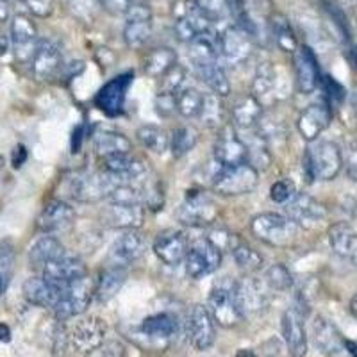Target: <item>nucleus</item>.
<instances>
[{
  "label": "nucleus",
  "instance_id": "obj_44",
  "mask_svg": "<svg viewBox=\"0 0 357 357\" xmlns=\"http://www.w3.org/2000/svg\"><path fill=\"white\" fill-rule=\"evenodd\" d=\"M232 257H234V263L241 268V270H247V272H256L263 266V256L259 252L254 250V248L248 247L245 241H238L232 248Z\"/></svg>",
  "mask_w": 357,
  "mask_h": 357
},
{
  "label": "nucleus",
  "instance_id": "obj_22",
  "mask_svg": "<svg viewBox=\"0 0 357 357\" xmlns=\"http://www.w3.org/2000/svg\"><path fill=\"white\" fill-rule=\"evenodd\" d=\"M100 218L111 229L136 231L143 225L145 211H143L142 204H109L100 213Z\"/></svg>",
  "mask_w": 357,
  "mask_h": 357
},
{
  "label": "nucleus",
  "instance_id": "obj_57",
  "mask_svg": "<svg viewBox=\"0 0 357 357\" xmlns=\"http://www.w3.org/2000/svg\"><path fill=\"white\" fill-rule=\"evenodd\" d=\"M155 107H158V111L162 116H170L174 111H177V107H175V95L158 93V97H155Z\"/></svg>",
  "mask_w": 357,
  "mask_h": 357
},
{
  "label": "nucleus",
  "instance_id": "obj_54",
  "mask_svg": "<svg viewBox=\"0 0 357 357\" xmlns=\"http://www.w3.org/2000/svg\"><path fill=\"white\" fill-rule=\"evenodd\" d=\"M138 0H100L102 8H106L111 15H127Z\"/></svg>",
  "mask_w": 357,
  "mask_h": 357
},
{
  "label": "nucleus",
  "instance_id": "obj_42",
  "mask_svg": "<svg viewBox=\"0 0 357 357\" xmlns=\"http://www.w3.org/2000/svg\"><path fill=\"white\" fill-rule=\"evenodd\" d=\"M204 97H206V95L195 88H188L183 89V91H178V93L175 95V107H177V113L181 114V116L188 118V120H191V118H199L204 106Z\"/></svg>",
  "mask_w": 357,
  "mask_h": 357
},
{
  "label": "nucleus",
  "instance_id": "obj_46",
  "mask_svg": "<svg viewBox=\"0 0 357 357\" xmlns=\"http://www.w3.org/2000/svg\"><path fill=\"white\" fill-rule=\"evenodd\" d=\"M272 34L277 40V43H279L280 49L284 50V52H295L296 50L295 34H293L291 25H289V22L286 20L284 17L275 15V17L272 18Z\"/></svg>",
  "mask_w": 357,
  "mask_h": 357
},
{
  "label": "nucleus",
  "instance_id": "obj_32",
  "mask_svg": "<svg viewBox=\"0 0 357 357\" xmlns=\"http://www.w3.org/2000/svg\"><path fill=\"white\" fill-rule=\"evenodd\" d=\"M277 91V72L272 63H261L256 70V77L252 81V95L259 104H272Z\"/></svg>",
  "mask_w": 357,
  "mask_h": 357
},
{
  "label": "nucleus",
  "instance_id": "obj_4",
  "mask_svg": "<svg viewBox=\"0 0 357 357\" xmlns=\"http://www.w3.org/2000/svg\"><path fill=\"white\" fill-rule=\"evenodd\" d=\"M259 183V174L248 162L234 165V167H222V170L213 177V191L225 197L247 195L256 190Z\"/></svg>",
  "mask_w": 357,
  "mask_h": 357
},
{
  "label": "nucleus",
  "instance_id": "obj_56",
  "mask_svg": "<svg viewBox=\"0 0 357 357\" xmlns=\"http://www.w3.org/2000/svg\"><path fill=\"white\" fill-rule=\"evenodd\" d=\"M22 2L36 17H49L50 11H52V0H22Z\"/></svg>",
  "mask_w": 357,
  "mask_h": 357
},
{
  "label": "nucleus",
  "instance_id": "obj_51",
  "mask_svg": "<svg viewBox=\"0 0 357 357\" xmlns=\"http://www.w3.org/2000/svg\"><path fill=\"white\" fill-rule=\"evenodd\" d=\"M296 195V188L289 178H279L270 188V199L277 204H288Z\"/></svg>",
  "mask_w": 357,
  "mask_h": 357
},
{
  "label": "nucleus",
  "instance_id": "obj_50",
  "mask_svg": "<svg viewBox=\"0 0 357 357\" xmlns=\"http://www.w3.org/2000/svg\"><path fill=\"white\" fill-rule=\"evenodd\" d=\"M222 102H220L218 95L211 93L204 97V106L200 111V120H202L206 126H216L222 120Z\"/></svg>",
  "mask_w": 357,
  "mask_h": 357
},
{
  "label": "nucleus",
  "instance_id": "obj_7",
  "mask_svg": "<svg viewBox=\"0 0 357 357\" xmlns=\"http://www.w3.org/2000/svg\"><path fill=\"white\" fill-rule=\"evenodd\" d=\"M184 263H186V273L191 279H202L218 270L222 264V250L207 238H200L188 247Z\"/></svg>",
  "mask_w": 357,
  "mask_h": 357
},
{
  "label": "nucleus",
  "instance_id": "obj_34",
  "mask_svg": "<svg viewBox=\"0 0 357 357\" xmlns=\"http://www.w3.org/2000/svg\"><path fill=\"white\" fill-rule=\"evenodd\" d=\"M93 149L95 154L100 159H104L114 154H127V152L132 151V143H130V139L127 138L126 134L106 130V132L95 134Z\"/></svg>",
  "mask_w": 357,
  "mask_h": 357
},
{
  "label": "nucleus",
  "instance_id": "obj_16",
  "mask_svg": "<svg viewBox=\"0 0 357 357\" xmlns=\"http://www.w3.org/2000/svg\"><path fill=\"white\" fill-rule=\"evenodd\" d=\"M280 329L289 354L293 357H304L307 354V334H305L304 312L298 305H291L288 311H284Z\"/></svg>",
  "mask_w": 357,
  "mask_h": 357
},
{
  "label": "nucleus",
  "instance_id": "obj_3",
  "mask_svg": "<svg viewBox=\"0 0 357 357\" xmlns=\"http://www.w3.org/2000/svg\"><path fill=\"white\" fill-rule=\"evenodd\" d=\"M343 168V154L334 142L312 143L305 152V172L309 181H333Z\"/></svg>",
  "mask_w": 357,
  "mask_h": 357
},
{
  "label": "nucleus",
  "instance_id": "obj_58",
  "mask_svg": "<svg viewBox=\"0 0 357 357\" xmlns=\"http://www.w3.org/2000/svg\"><path fill=\"white\" fill-rule=\"evenodd\" d=\"M100 349H102V357H126L123 347L120 345V343H116V341L104 343Z\"/></svg>",
  "mask_w": 357,
  "mask_h": 357
},
{
  "label": "nucleus",
  "instance_id": "obj_49",
  "mask_svg": "<svg viewBox=\"0 0 357 357\" xmlns=\"http://www.w3.org/2000/svg\"><path fill=\"white\" fill-rule=\"evenodd\" d=\"M109 204H142L143 190L130 183H120L107 197Z\"/></svg>",
  "mask_w": 357,
  "mask_h": 357
},
{
  "label": "nucleus",
  "instance_id": "obj_12",
  "mask_svg": "<svg viewBox=\"0 0 357 357\" xmlns=\"http://www.w3.org/2000/svg\"><path fill=\"white\" fill-rule=\"evenodd\" d=\"M218 218V207L204 193H193L178 209V222L190 227H209Z\"/></svg>",
  "mask_w": 357,
  "mask_h": 357
},
{
  "label": "nucleus",
  "instance_id": "obj_23",
  "mask_svg": "<svg viewBox=\"0 0 357 357\" xmlns=\"http://www.w3.org/2000/svg\"><path fill=\"white\" fill-rule=\"evenodd\" d=\"M215 159L222 167H234L247 162V146L231 126H225L215 145Z\"/></svg>",
  "mask_w": 357,
  "mask_h": 357
},
{
  "label": "nucleus",
  "instance_id": "obj_15",
  "mask_svg": "<svg viewBox=\"0 0 357 357\" xmlns=\"http://www.w3.org/2000/svg\"><path fill=\"white\" fill-rule=\"evenodd\" d=\"M207 309L211 312L213 320L218 321L222 327H234L243 320L240 309L236 305L232 288H227V286H215L209 291Z\"/></svg>",
  "mask_w": 357,
  "mask_h": 357
},
{
  "label": "nucleus",
  "instance_id": "obj_35",
  "mask_svg": "<svg viewBox=\"0 0 357 357\" xmlns=\"http://www.w3.org/2000/svg\"><path fill=\"white\" fill-rule=\"evenodd\" d=\"M329 241L333 250L341 257H354L357 250V232L352 225L345 222H337L331 225Z\"/></svg>",
  "mask_w": 357,
  "mask_h": 357
},
{
  "label": "nucleus",
  "instance_id": "obj_43",
  "mask_svg": "<svg viewBox=\"0 0 357 357\" xmlns=\"http://www.w3.org/2000/svg\"><path fill=\"white\" fill-rule=\"evenodd\" d=\"M197 142H199V132L193 127L183 126L175 129L170 136V149L175 158H181V155H186L188 152L193 151Z\"/></svg>",
  "mask_w": 357,
  "mask_h": 357
},
{
  "label": "nucleus",
  "instance_id": "obj_21",
  "mask_svg": "<svg viewBox=\"0 0 357 357\" xmlns=\"http://www.w3.org/2000/svg\"><path fill=\"white\" fill-rule=\"evenodd\" d=\"M13 45V50L17 54L20 61H31L34 50L38 45V31L34 22L25 15H17L13 17L11 22V36H9Z\"/></svg>",
  "mask_w": 357,
  "mask_h": 357
},
{
  "label": "nucleus",
  "instance_id": "obj_6",
  "mask_svg": "<svg viewBox=\"0 0 357 357\" xmlns=\"http://www.w3.org/2000/svg\"><path fill=\"white\" fill-rule=\"evenodd\" d=\"M218 49L223 65L240 66L250 59L254 40L247 31L232 24L218 34Z\"/></svg>",
  "mask_w": 357,
  "mask_h": 357
},
{
  "label": "nucleus",
  "instance_id": "obj_37",
  "mask_svg": "<svg viewBox=\"0 0 357 357\" xmlns=\"http://www.w3.org/2000/svg\"><path fill=\"white\" fill-rule=\"evenodd\" d=\"M65 254V248L54 236H43L36 243L33 245L31 252H29V261L36 270H43V266L50 261L57 259L59 256Z\"/></svg>",
  "mask_w": 357,
  "mask_h": 357
},
{
  "label": "nucleus",
  "instance_id": "obj_20",
  "mask_svg": "<svg viewBox=\"0 0 357 357\" xmlns=\"http://www.w3.org/2000/svg\"><path fill=\"white\" fill-rule=\"evenodd\" d=\"M286 213H288V218H291L298 227L304 229L317 227L325 218V207L307 193H296L286 204Z\"/></svg>",
  "mask_w": 357,
  "mask_h": 357
},
{
  "label": "nucleus",
  "instance_id": "obj_30",
  "mask_svg": "<svg viewBox=\"0 0 357 357\" xmlns=\"http://www.w3.org/2000/svg\"><path fill=\"white\" fill-rule=\"evenodd\" d=\"M143 336L154 341H170L178 333V320L172 312H158L145 318L139 325Z\"/></svg>",
  "mask_w": 357,
  "mask_h": 357
},
{
  "label": "nucleus",
  "instance_id": "obj_9",
  "mask_svg": "<svg viewBox=\"0 0 357 357\" xmlns=\"http://www.w3.org/2000/svg\"><path fill=\"white\" fill-rule=\"evenodd\" d=\"M132 72L120 73L109 82L102 86L93 97V104L97 109L107 116H118L123 111V104H126L127 91H129L130 84H132Z\"/></svg>",
  "mask_w": 357,
  "mask_h": 357
},
{
  "label": "nucleus",
  "instance_id": "obj_1",
  "mask_svg": "<svg viewBox=\"0 0 357 357\" xmlns=\"http://www.w3.org/2000/svg\"><path fill=\"white\" fill-rule=\"evenodd\" d=\"M123 183L122 178L113 174L104 172H81L73 174L68 178V191L70 197L77 202L93 204L102 199H107L111 191Z\"/></svg>",
  "mask_w": 357,
  "mask_h": 357
},
{
  "label": "nucleus",
  "instance_id": "obj_19",
  "mask_svg": "<svg viewBox=\"0 0 357 357\" xmlns=\"http://www.w3.org/2000/svg\"><path fill=\"white\" fill-rule=\"evenodd\" d=\"M31 65H33V73L38 81H50L56 77L63 66L61 50L50 40H40L31 57Z\"/></svg>",
  "mask_w": 357,
  "mask_h": 357
},
{
  "label": "nucleus",
  "instance_id": "obj_27",
  "mask_svg": "<svg viewBox=\"0 0 357 357\" xmlns=\"http://www.w3.org/2000/svg\"><path fill=\"white\" fill-rule=\"evenodd\" d=\"M73 220H75V209L68 202L52 200L43 207L36 225L41 232H56L72 225Z\"/></svg>",
  "mask_w": 357,
  "mask_h": 357
},
{
  "label": "nucleus",
  "instance_id": "obj_61",
  "mask_svg": "<svg viewBox=\"0 0 357 357\" xmlns=\"http://www.w3.org/2000/svg\"><path fill=\"white\" fill-rule=\"evenodd\" d=\"M236 357H256V354L252 352L250 349H241V350H238Z\"/></svg>",
  "mask_w": 357,
  "mask_h": 357
},
{
  "label": "nucleus",
  "instance_id": "obj_38",
  "mask_svg": "<svg viewBox=\"0 0 357 357\" xmlns=\"http://www.w3.org/2000/svg\"><path fill=\"white\" fill-rule=\"evenodd\" d=\"M199 6L202 9L204 17L211 24L213 31L220 34L223 29H227L231 24V9H229L227 0H199Z\"/></svg>",
  "mask_w": 357,
  "mask_h": 357
},
{
  "label": "nucleus",
  "instance_id": "obj_28",
  "mask_svg": "<svg viewBox=\"0 0 357 357\" xmlns=\"http://www.w3.org/2000/svg\"><path fill=\"white\" fill-rule=\"evenodd\" d=\"M102 165H104V170L107 174H113L116 177H120L123 183H132V181H138L143 175L146 174V162L139 158H134L130 152L127 154H114L109 158L102 159Z\"/></svg>",
  "mask_w": 357,
  "mask_h": 357
},
{
  "label": "nucleus",
  "instance_id": "obj_18",
  "mask_svg": "<svg viewBox=\"0 0 357 357\" xmlns=\"http://www.w3.org/2000/svg\"><path fill=\"white\" fill-rule=\"evenodd\" d=\"M293 65H295V81L298 91L305 95L312 93L321 81L317 56L312 54V50L309 47L302 45V47H298L295 50Z\"/></svg>",
  "mask_w": 357,
  "mask_h": 357
},
{
  "label": "nucleus",
  "instance_id": "obj_29",
  "mask_svg": "<svg viewBox=\"0 0 357 357\" xmlns=\"http://www.w3.org/2000/svg\"><path fill=\"white\" fill-rule=\"evenodd\" d=\"M143 238L136 231H126L111 248L109 261L111 266H127V264L134 263L143 254Z\"/></svg>",
  "mask_w": 357,
  "mask_h": 357
},
{
  "label": "nucleus",
  "instance_id": "obj_64",
  "mask_svg": "<svg viewBox=\"0 0 357 357\" xmlns=\"http://www.w3.org/2000/svg\"><path fill=\"white\" fill-rule=\"evenodd\" d=\"M352 106H354V111H356V114H357V88L354 89V93H352Z\"/></svg>",
  "mask_w": 357,
  "mask_h": 357
},
{
  "label": "nucleus",
  "instance_id": "obj_26",
  "mask_svg": "<svg viewBox=\"0 0 357 357\" xmlns=\"http://www.w3.org/2000/svg\"><path fill=\"white\" fill-rule=\"evenodd\" d=\"M61 291V286L52 284L43 275L31 277V279L25 280L24 284V296L27 298V302H31L33 305H38V307L52 309V311L57 305V302H59Z\"/></svg>",
  "mask_w": 357,
  "mask_h": 357
},
{
  "label": "nucleus",
  "instance_id": "obj_10",
  "mask_svg": "<svg viewBox=\"0 0 357 357\" xmlns=\"http://www.w3.org/2000/svg\"><path fill=\"white\" fill-rule=\"evenodd\" d=\"M266 282L256 277L247 275L240 279L238 282L232 284V295L238 309H240L241 317H248L254 312H259L266 307L268 304V293Z\"/></svg>",
  "mask_w": 357,
  "mask_h": 357
},
{
  "label": "nucleus",
  "instance_id": "obj_39",
  "mask_svg": "<svg viewBox=\"0 0 357 357\" xmlns=\"http://www.w3.org/2000/svg\"><path fill=\"white\" fill-rule=\"evenodd\" d=\"M197 72H199L202 81L211 88V91L215 95H218V97H227L231 93V82H229L225 65L222 61L200 66V68H197Z\"/></svg>",
  "mask_w": 357,
  "mask_h": 357
},
{
  "label": "nucleus",
  "instance_id": "obj_24",
  "mask_svg": "<svg viewBox=\"0 0 357 357\" xmlns=\"http://www.w3.org/2000/svg\"><path fill=\"white\" fill-rule=\"evenodd\" d=\"M188 247H190V243H188V238L183 231L161 232L154 241L155 256L170 266H177V264L183 263Z\"/></svg>",
  "mask_w": 357,
  "mask_h": 357
},
{
  "label": "nucleus",
  "instance_id": "obj_5",
  "mask_svg": "<svg viewBox=\"0 0 357 357\" xmlns=\"http://www.w3.org/2000/svg\"><path fill=\"white\" fill-rule=\"evenodd\" d=\"M95 298V280L89 275L73 280L70 284L63 286L59 302L54 307V314L59 321H66L73 317H79L88 309Z\"/></svg>",
  "mask_w": 357,
  "mask_h": 357
},
{
  "label": "nucleus",
  "instance_id": "obj_53",
  "mask_svg": "<svg viewBox=\"0 0 357 357\" xmlns=\"http://www.w3.org/2000/svg\"><path fill=\"white\" fill-rule=\"evenodd\" d=\"M321 84H324V91L325 97L329 98V102H340L345 100V88L340 84V82L334 81L333 77H324L321 79Z\"/></svg>",
  "mask_w": 357,
  "mask_h": 357
},
{
  "label": "nucleus",
  "instance_id": "obj_52",
  "mask_svg": "<svg viewBox=\"0 0 357 357\" xmlns=\"http://www.w3.org/2000/svg\"><path fill=\"white\" fill-rule=\"evenodd\" d=\"M13 266V250L8 245H0V293L4 291Z\"/></svg>",
  "mask_w": 357,
  "mask_h": 357
},
{
  "label": "nucleus",
  "instance_id": "obj_45",
  "mask_svg": "<svg viewBox=\"0 0 357 357\" xmlns=\"http://www.w3.org/2000/svg\"><path fill=\"white\" fill-rule=\"evenodd\" d=\"M245 146H247V161H250L248 162L250 167H254L256 170H266L270 167L272 155L268 152L266 142L261 138L259 134L252 139V143H245Z\"/></svg>",
  "mask_w": 357,
  "mask_h": 357
},
{
  "label": "nucleus",
  "instance_id": "obj_36",
  "mask_svg": "<svg viewBox=\"0 0 357 357\" xmlns=\"http://www.w3.org/2000/svg\"><path fill=\"white\" fill-rule=\"evenodd\" d=\"M175 65H177V54L170 47L152 49L143 59V70L149 77L154 79H161Z\"/></svg>",
  "mask_w": 357,
  "mask_h": 357
},
{
  "label": "nucleus",
  "instance_id": "obj_59",
  "mask_svg": "<svg viewBox=\"0 0 357 357\" xmlns=\"http://www.w3.org/2000/svg\"><path fill=\"white\" fill-rule=\"evenodd\" d=\"M25 159H27V151H25V146L24 145L15 146V151H13V155H11L13 167L20 168L25 162Z\"/></svg>",
  "mask_w": 357,
  "mask_h": 357
},
{
  "label": "nucleus",
  "instance_id": "obj_41",
  "mask_svg": "<svg viewBox=\"0 0 357 357\" xmlns=\"http://www.w3.org/2000/svg\"><path fill=\"white\" fill-rule=\"evenodd\" d=\"M138 139L146 151L165 154L170 149V134L158 126H143L138 129Z\"/></svg>",
  "mask_w": 357,
  "mask_h": 357
},
{
  "label": "nucleus",
  "instance_id": "obj_33",
  "mask_svg": "<svg viewBox=\"0 0 357 357\" xmlns=\"http://www.w3.org/2000/svg\"><path fill=\"white\" fill-rule=\"evenodd\" d=\"M127 272L120 266H107L95 280V298L98 302H109L126 284Z\"/></svg>",
  "mask_w": 357,
  "mask_h": 357
},
{
  "label": "nucleus",
  "instance_id": "obj_31",
  "mask_svg": "<svg viewBox=\"0 0 357 357\" xmlns=\"http://www.w3.org/2000/svg\"><path fill=\"white\" fill-rule=\"evenodd\" d=\"M263 114V106L254 95H245V97L238 98L232 106V122L238 129L248 130L252 127H257Z\"/></svg>",
  "mask_w": 357,
  "mask_h": 357
},
{
  "label": "nucleus",
  "instance_id": "obj_40",
  "mask_svg": "<svg viewBox=\"0 0 357 357\" xmlns=\"http://www.w3.org/2000/svg\"><path fill=\"white\" fill-rule=\"evenodd\" d=\"M312 334H314V343H317L318 349L325 354L337 352L341 349V337L340 333L336 331L331 321H327L325 318L318 317L312 324Z\"/></svg>",
  "mask_w": 357,
  "mask_h": 357
},
{
  "label": "nucleus",
  "instance_id": "obj_55",
  "mask_svg": "<svg viewBox=\"0 0 357 357\" xmlns=\"http://www.w3.org/2000/svg\"><path fill=\"white\" fill-rule=\"evenodd\" d=\"M343 165L347 168V174L352 181L357 183V145H350L343 154Z\"/></svg>",
  "mask_w": 357,
  "mask_h": 357
},
{
  "label": "nucleus",
  "instance_id": "obj_25",
  "mask_svg": "<svg viewBox=\"0 0 357 357\" xmlns=\"http://www.w3.org/2000/svg\"><path fill=\"white\" fill-rule=\"evenodd\" d=\"M331 123V109L327 104H311L301 113L296 120V127L305 142H317V138L324 132Z\"/></svg>",
  "mask_w": 357,
  "mask_h": 357
},
{
  "label": "nucleus",
  "instance_id": "obj_17",
  "mask_svg": "<svg viewBox=\"0 0 357 357\" xmlns=\"http://www.w3.org/2000/svg\"><path fill=\"white\" fill-rule=\"evenodd\" d=\"M41 272H43L45 279L50 280L52 284L61 286L63 288V286L70 284L73 280L82 279V277L88 275V268H86L84 261L65 252L57 259L45 264Z\"/></svg>",
  "mask_w": 357,
  "mask_h": 357
},
{
  "label": "nucleus",
  "instance_id": "obj_14",
  "mask_svg": "<svg viewBox=\"0 0 357 357\" xmlns=\"http://www.w3.org/2000/svg\"><path fill=\"white\" fill-rule=\"evenodd\" d=\"M123 40L130 49H142L152 36V11L143 2H136L126 15Z\"/></svg>",
  "mask_w": 357,
  "mask_h": 357
},
{
  "label": "nucleus",
  "instance_id": "obj_2",
  "mask_svg": "<svg viewBox=\"0 0 357 357\" xmlns=\"http://www.w3.org/2000/svg\"><path fill=\"white\" fill-rule=\"evenodd\" d=\"M250 231L263 243L272 247H288L295 241L298 225L279 213H261L250 220Z\"/></svg>",
  "mask_w": 357,
  "mask_h": 357
},
{
  "label": "nucleus",
  "instance_id": "obj_62",
  "mask_svg": "<svg viewBox=\"0 0 357 357\" xmlns=\"http://www.w3.org/2000/svg\"><path fill=\"white\" fill-rule=\"evenodd\" d=\"M350 311H352L354 317L357 318V293H356V295H354L352 301H350Z\"/></svg>",
  "mask_w": 357,
  "mask_h": 357
},
{
  "label": "nucleus",
  "instance_id": "obj_13",
  "mask_svg": "<svg viewBox=\"0 0 357 357\" xmlns=\"http://www.w3.org/2000/svg\"><path fill=\"white\" fill-rule=\"evenodd\" d=\"M186 333L190 337V343L197 350H207L213 347L216 337L215 320H213L211 312L206 305H193L188 312L186 320Z\"/></svg>",
  "mask_w": 357,
  "mask_h": 357
},
{
  "label": "nucleus",
  "instance_id": "obj_63",
  "mask_svg": "<svg viewBox=\"0 0 357 357\" xmlns=\"http://www.w3.org/2000/svg\"><path fill=\"white\" fill-rule=\"evenodd\" d=\"M345 345H347V349H349V352L352 354L354 357H357V345H356V343H350V341H345Z\"/></svg>",
  "mask_w": 357,
  "mask_h": 357
},
{
  "label": "nucleus",
  "instance_id": "obj_48",
  "mask_svg": "<svg viewBox=\"0 0 357 357\" xmlns=\"http://www.w3.org/2000/svg\"><path fill=\"white\" fill-rule=\"evenodd\" d=\"M186 81V70L181 65H175L159 79V93L177 95Z\"/></svg>",
  "mask_w": 357,
  "mask_h": 357
},
{
  "label": "nucleus",
  "instance_id": "obj_47",
  "mask_svg": "<svg viewBox=\"0 0 357 357\" xmlns=\"http://www.w3.org/2000/svg\"><path fill=\"white\" fill-rule=\"evenodd\" d=\"M264 282H266L268 288L275 289V291H286L293 286V275L284 264L275 263L264 273Z\"/></svg>",
  "mask_w": 357,
  "mask_h": 357
},
{
  "label": "nucleus",
  "instance_id": "obj_8",
  "mask_svg": "<svg viewBox=\"0 0 357 357\" xmlns=\"http://www.w3.org/2000/svg\"><path fill=\"white\" fill-rule=\"evenodd\" d=\"M215 33L211 24L204 17L199 0H183L175 17V34L181 41L190 43L200 34Z\"/></svg>",
  "mask_w": 357,
  "mask_h": 357
},
{
  "label": "nucleus",
  "instance_id": "obj_60",
  "mask_svg": "<svg viewBox=\"0 0 357 357\" xmlns=\"http://www.w3.org/2000/svg\"><path fill=\"white\" fill-rule=\"evenodd\" d=\"M0 341L2 343H9L11 341V329H9V325L0 324Z\"/></svg>",
  "mask_w": 357,
  "mask_h": 357
},
{
  "label": "nucleus",
  "instance_id": "obj_11",
  "mask_svg": "<svg viewBox=\"0 0 357 357\" xmlns=\"http://www.w3.org/2000/svg\"><path fill=\"white\" fill-rule=\"evenodd\" d=\"M107 325L102 318L86 317L81 318L70 331V341L72 347L81 354H91L95 350H100V347L106 343Z\"/></svg>",
  "mask_w": 357,
  "mask_h": 357
}]
</instances>
